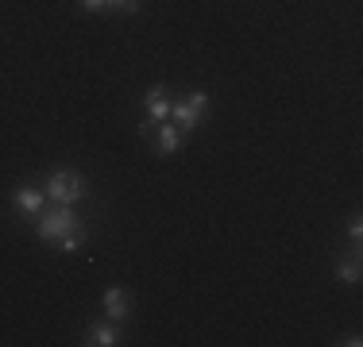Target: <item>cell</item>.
<instances>
[{"instance_id": "2", "label": "cell", "mask_w": 363, "mask_h": 347, "mask_svg": "<svg viewBox=\"0 0 363 347\" xmlns=\"http://www.w3.org/2000/svg\"><path fill=\"white\" fill-rule=\"evenodd\" d=\"M209 108H213V97H209V93H205V89H189L182 101L170 104V120L182 127V135H194L197 127L205 124Z\"/></svg>"}, {"instance_id": "8", "label": "cell", "mask_w": 363, "mask_h": 347, "mask_svg": "<svg viewBox=\"0 0 363 347\" xmlns=\"http://www.w3.org/2000/svg\"><path fill=\"white\" fill-rule=\"evenodd\" d=\"M170 101L167 97V85H151V89L143 93V120H151V124H162V120H170Z\"/></svg>"}, {"instance_id": "14", "label": "cell", "mask_w": 363, "mask_h": 347, "mask_svg": "<svg viewBox=\"0 0 363 347\" xmlns=\"http://www.w3.org/2000/svg\"><path fill=\"white\" fill-rule=\"evenodd\" d=\"M336 343H344V347H359V343H363V336H359V332H348V336H340Z\"/></svg>"}, {"instance_id": "3", "label": "cell", "mask_w": 363, "mask_h": 347, "mask_svg": "<svg viewBox=\"0 0 363 347\" xmlns=\"http://www.w3.org/2000/svg\"><path fill=\"white\" fill-rule=\"evenodd\" d=\"M77 220H82V216H77L70 205H50V208H43V212L35 216V236L43 243H58Z\"/></svg>"}, {"instance_id": "10", "label": "cell", "mask_w": 363, "mask_h": 347, "mask_svg": "<svg viewBox=\"0 0 363 347\" xmlns=\"http://www.w3.org/2000/svg\"><path fill=\"white\" fill-rule=\"evenodd\" d=\"M85 239H89V224H85V220H77L74 228H70V232H66L62 239L55 243V247L62 251V255H77V251L85 247Z\"/></svg>"}, {"instance_id": "12", "label": "cell", "mask_w": 363, "mask_h": 347, "mask_svg": "<svg viewBox=\"0 0 363 347\" xmlns=\"http://www.w3.org/2000/svg\"><path fill=\"white\" fill-rule=\"evenodd\" d=\"M348 239L352 243H363V220H359V212L352 216V224H348Z\"/></svg>"}, {"instance_id": "1", "label": "cell", "mask_w": 363, "mask_h": 347, "mask_svg": "<svg viewBox=\"0 0 363 347\" xmlns=\"http://www.w3.org/2000/svg\"><path fill=\"white\" fill-rule=\"evenodd\" d=\"M43 193H47L50 205H82L89 197V178L74 166H62V170H50L47 181H43Z\"/></svg>"}, {"instance_id": "7", "label": "cell", "mask_w": 363, "mask_h": 347, "mask_svg": "<svg viewBox=\"0 0 363 347\" xmlns=\"http://www.w3.org/2000/svg\"><path fill=\"white\" fill-rule=\"evenodd\" d=\"M82 343L85 347H116L120 343V324L116 320H89L85 324V332H82Z\"/></svg>"}, {"instance_id": "6", "label": "cell", "mask_w": 363, "mask_h": 347, "mask_svg": "<svg viewBox=\"0 0 363 347\" xmlns=\"http://www.w3.org/2000/svg\"><path fill=\"white\" fill-rule=\"evenodd\" d=\"M333 274H336V282H344V285H359V278H363L359 243H352L348 251H340V255L333 258Z\"/></svg>"}, {"instance_id": "11", "label": "cell", "mask_w": 363, "mask_h": 347, "mask_svg": "<svg viewBox=\"0 0 363 347\" xmlns=\"http://www.w3.org/2000/svg\"><path fill=\"white\" fill-rule=\"evenodd\" d=\"M108 12H124V16H135V12H140V0H108Z\"/></svg>"}, {"instance_id": "4", "label": "cell", "mask_w": 363, "mask_h": 347, "mask_svg": "<svg viewBox=\"0 0 363 347\" xmlns=\"http://www.w3.org/2000/svg\"><path fill=\"white\" fill-rule=\"evenodd\" d=\"M182 139L186 135H182V127L174 124V120H162V124H155V132L147 135V143H151V151L159 154V159H170V154L182 147Z\"/></svg>"}, {"instance_id": "13", "label": "cell", "mask_w": 363, "mask_h": 347, "mask_svg": "<svg viewBox=\"0 0 363 347\" xmlns=\"http://www.w3.org/2000/svg\"><path fill=\"white\" fill-rule=\"evenodd\" d=\"M82 12H108V0H77Z\"/></svg>"}, {"instance_id": "5", "label": "cell", "mask_w": 363, "mask_h": 347, "mask_svg": "<svg viewBox=\"0 0 363 347\" xmlns=\"http://www.w3.org/2000/svg\"><path fill=\"white\" fill-rule=\"evenodd\" d=\"M101 309H105L108 320L128 324V320H132V293H128L124 285H108V290L101 293Z\"/></svg>"}, {"instance_id": "9", "label": "cell", "mask_w": 363, "mask_h": 347, "mask_svg": "<svg viewBox=\"0 0 363 347\" xmlns=\"http://www.w3.org/2000/svg\"><path fill=\"white\" fill-rule=\"evenodd\" d=\"M12 208L20 216H39L47 208V193L43 189H31V186H16L12 189Z\"/></svg>"}]
</instances>
